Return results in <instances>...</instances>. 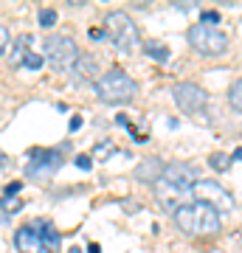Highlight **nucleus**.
I'll return each instance as SVG.
<instances>
[{
	"instance_id": "nucleus-16",
	"label": "nucleus",
	"mask_w": 242,
	"mask_h": 253,
	"mask_svg": "<svg viewBox=\"0 0 242 253\" xmlns=\"http://www.w3.org/2000/svg\"><path fill=\"white\" fill-rule=\"evenodd\" d=\"M208 166H211L214 172H225V169L231 166V158H228V155H223V152H214L211 158H208Z\"/></svg>"
},
{
	"instance_id": "nucleus-18",
	"label": "nucleus",
	"mask_w": 242,
	"mask_h": 253,
	"mask_svg": "<svg viewBox=\"0 0 242 253\" xmlns=\"http://www.w3.org/2000/svg\"><path fill=\"white\" fill-rule=\"evenodd\" d=\"M110 152H116V144L113 141H101V144L93 146V161H104Z\"/></svg>"
},
{
	"instance_id": "nucleus-6",
	"label": "nucleus",
	"mask_w": 242,
	"mask_h": 253,
	"mask_svg": "<svg viewBox=\"0 0 242 253\" xmlns=\"http://www.w3.org/2000/svg\"><path fill=\"white\" fill-rule=\"evenodd\" d=\"M172 99H175V104L183 113H200L208 104V93L200 84H194V82H178L172 87Z\"/></svg>"
},
{
	"instance_id": "nucleus-8",
	"label": "nucleus",
	"mask_w": 242,
	"mask_h": 253,
	"mask_svg": "<svg viewBox=\"0 0 242 253\" xmlns=\"http://www.w3.org/2000/svg\"><path fill=\"white\" fill-rule=\"evenodd\" d=\"M34 158H40V161H31L28 163V177H51V174L62 166V161H59V152L56 149H51V152H43V149H37L34 152Z\"/></svg>"
},
{
	"instance_id": "nucleus-29",
	"label": "nucleus",
	"mask_w": 242,
	"mask_h": 253,
	"mask_svg": "<svg viewBox=\"0 0 242 253\" xmlns=\"http://www.w3.org/2000/svg\"><path fill=\"white\" fill-rule=\"evenodd\" d=\"M231 161H242V146H240V149H237V152L231 155Z\"/></svg>"
},
{
	"instance_id": "nucleus-20",
	"label": "nucleus",
	"mask_w": 242,
	"mask_h": 253,
	"mask_svg": "<svg viewBox=\"0 0 242 253\" xmlns=\"http://www.w3.org/2000/svg\"><path fill=\"white\" fill-rule=\"evenodd\" d=\"M54 23H56V11L54 9H43L40 11V26L43 28H51Z\"/></svg>"
},
{
	"instance_id": "nucleus-14",
	"label": "nucleus",
	"mask_w": 242,
	"mask_h": 253,
	"mask_svg": "<svg viewBox=\"0 0 242 253\" xmlns=\"http://www.w3.org/2000/svg\"><path fill=\"white\" fill-rule=\"evenodd\" d=\"M28 45H31V34H20L17 42H14V51L9 54V62L11 65H23V62H26V56L31 54Z\"/></svg>"
},
{
	"instance_id": "nucleus-24",
	"label": "nucleus",
	"mask_w": 242,
	"mask_h": 253,
	"mask_svg": "<svg viewBox=\"0 0 242 253\" xmlns=\"http://www.w3.org/2000/svg\"><path fill=\"white\" fill-rule=\"evenodd\" d=\"M206 23H220V11H203V26Z\"/></svg>"
},
{
	"instance_id": "nucleus-11",
	"label": "nucleus",
	"mask_w": 242,
	"mask_h": 253,
	"mask_svg": "<svg viewBox=\"0 0 242 253\" xmlns=\"http://www.w3.org/2000/svg\"><path fill=\"white\" fill-rule=\"evenodd\" d=\"M163 174V163L158 158H146V161L138 163V169H135V177L141 183H158Z\"/></svg>"
},
{
	"instance_id": "nucleus-12",
	"label": "nucleus",
	"mask_w": 242,
	"mask_h": 253,
	"mask_svg": "<svg viewBox=\"0 0 242 253\" xmlns=\"http://www.w3.org/2000/svg\"><path fill=\"white\" fill-rule=\"evenodd\" d=\"M71 76H73V82L93 79V76H96V59H93L90 54H79V59H76L73 68H71Z\"/></svg>"
},
{
	"instance_id": "nucleus-21",
	"label": "nucleus",
	"mask_w": 242,
	"mask_h": 253,
	"mask_svg": "<svg viewBox=\"0 0 242 253\" xmlns=\"http://www.w3.org/2000/svg\"><path fill=\"white\" fill-rule=\"evenodd\" d=\"M23 68H26V71H40V68H43V56L40 54H28L26 62H23Z\"/></svg>"
},
{
	"instance_id": "nucleus-22",
	"label": "nucleus",
	"mask_w": 242,
	"mask_h": 253,
	"mask_svg": "<svg viewBox=\"0 0 242 253\" xmlns=\"http://www.w3.org/2000/svg\"><path fill=\"white\" fill-rule=\"evenodd\" d=\"M9 48V28L6 26H0V54Z\"/></svg>"
},
{
	"instance_id": "nucleus-9",
	"label": "nucleus",
	"mask_w": 242,
	"mask_h": 253,
	"mask_svg": "<svg viewBox=\"0 0 242 253\" xmlns=\"http://www.w3.org/2000/svg\"><path fill=\"white\" fill-rule=\"evenodd\" d=\"M161 180L178 186V189L189 191L192 194V186H194V169L186 166V163H163V174Z\"/></svg>"
},
{
	"instance_id": "nucleus-17",
	"label": "nucleus",
	"mask_w": 242,
	"mask_h": 253,
	"mask_svg": "<svg viewBox=\"0 0 242 253\" xmlns=\"http://www.w3.org/2000/svg\"><path fill=\"white\" fill-rule=\"evenodd\" d=\"M228 101H231V107L242 110V79H237L231 87H228Z\"/></svg>"
},
{
	"instance_id": "nucleus-25",
	"label": "nucleus",
	"mask_w": 242,
	"mask_h": 253,
	"mask_svg": "<svg viewBox=\"0 0 242 253\" xmlns=\"http://www.w3.org/2000/svg\"><path fill=\"white\" fill-rule=\"evenodd\" d=\"M88 37H90V40H101V37H104V28H90Z\"/></svg>"
},
{
	"instance_id": "nucleus-5",
	"label": "nucleus",
	"mask_w": 242,
	"mask_h": 253,
	"mask_svg": "<svg viewBox=\"0 0 242 253\" xmlns=\"http://www.w3.org/2000/svg\"><path fill=\"white\" fill-rule=\"evenodd\" d=\"M45 56H48V65L51 68L68 71L79 59V51H76V42H73L71 37L54 34V37H48V42H45Z\"/></svg>"
},
{
	"instance_id": "nucleus-4",
	"label": "nucleus",
	"mask_w": 242,
	"mask_h": 253,
	"mask_svg": "<svg viewBox=\"0 0 242 253\" xmlns=\"http://www.w3.org/2000/svg\"><path fill=\"white\" fill-rule=\"evenodd\" d=\"M189 42L192 48L197 51V54H206V56H220L225 54V48H228V37L214 26H192L189 28Z\"/></svg>"
},
{
	"instance_id": "nucleus-7",
	"label": "nucleus",
	"mask_w": 242,
	"mask_h": 253,
	"mask_svg": "<svg viewBox=\"0 0 242 253\" xmlns=\"http://www.w3.org/2000/svg\"><path fill=\"white\" fill-rule=\"evenodd\" d=\"M192 194H194V203H206V206L217 208V211H228L231 208V194L217 180H194Z\"/></svg>"
},
{
	"instance_id": "nucleus-26",
	"label": "nucleus",
	"mask_w": 242,
	"mask_h": 253,
	"mask_svg": "<svg viewBox=\"0 0 242 253\" xmlns=\"http://www.w3.org/2000/svg\"><path fill=\"white\" fill-rule=\"evenodd\" d=\"M20 186H23V183H9V189H6V197H14V194L20 191Z\"/></svg>"
},
{
	"instance_id": "nucleus-13",
	"label": "nucleus",
	"mask_w": 242,
	"mask_h": 253,
	"mask_svg": "<svg viewBox=\"0 0 242 253\" xmlns=\"http://www.w3.org/2000/svg\"><path fill=\"white\" fill-rule=\"evenodd\" d=\"M37 228H40V236H43L45 253H54L59 248V231L54 225H48V222H40V219H37Z\"/></svg>"
},
{
	"instance_id": "nucleus-23",
	"label": "nucleus",
	"mask_w": 242,
	"mask_h": 253,
	"mask_svg": "<svg viewBox=\"0 0 242 253\" xmlns=\"http://www.w3.org/2000/svg\"><path fill=\"white\" fill-rule=\"evenodd\" d=\"M76 166H79V169H85V172H88L90 166H93V161H90V155H79V158H76Z\"/></svg>"
},
{
	"instance_id": "nucleus-10",
	"label": "nucleus",
	"mask_w": 242,
	"mask_h": 253,
	"mask_svg": "<svg viewBox=\"0 0 242 253\" xmlns=\"http://www.w3.org/2000/svg\"><path fill=\"white\" fill-rule=\"evenodd\" d=\"M14 245H17L20 253H45L43 236H40V228H37V222L17 228V234H14Z\"/></svg>"
},
{
	"instance_id": "nucleus-27",
	"label": "nucleus",
	"mask_w": 242,
	"mask_h": 253,
	"mask_svg": "<svg viewBox=\"0 0 242 253\" xmlns=\"http://www.w3.org/2000/svg\"><path fill=\"white\" fill-rule=\"evenodd\" d=\"M79 126H82V118H71V132H76Z\"/></svg>"
},
{
	"instance_id": "nucleus-2",
	"label": "nucleus",
	"mask_w": 242,
	"mask_h": 253,
	"mask_svg": "<svg viewBox=\"0 0 242 253\" xmlns=\"http://www.w3.org/2000/svg\"><path fill=\"white\" fill-rule=\"evenodd\" d=\"M93 93L99 96L101 101H107V104H127V101L135 99V93H138V82L124 71H107L104 76L96 79L93 84Z\"/></svg>"
},
{
	"instance_id": "nucleus-15",
	"label": "nucleus",
	"mask_w": 242,
	"mask_h": 253,
	"mask_svg": "<svg viewBox=\"0 0 242 253\" xmlns=\"http://www.w3.org/2000/svg\"><path fill=\"white\" fill-rule=\"evenodd\" d=\"M144 54L149 56V59H155V62H166L169 59V48L163 45V42H158V40H152V42L144 45Z\"/></svg>"
},
{
	"instance_id": "nucleus-3",
	"label": "nucleus",
	"mask_w": 242,
	"mask_h": 253,
	"mask_svg": "<svg viewBox=\"0 0 242 253\" xmlns=\"http://www.w3.org/2000/svg\"><path fill=\"white\" fill-rule=\"evenodd\" d=\"M104 23H107V31H110V37H113V42H116L118 51L130 54V51L138 48V28H135L133 17L127 11H110Z\"/></svg>"
},
{
	"instance_id": "nucleus-1",
	"label": "nucleus",
	"mask_w": 242,
	"mask_h": 253,
	"mask_svg": "<svg viewBox=\"0 0 242 253\" xmlns=\"http://www.w3.org/2000/svg\"><path fill=\"white\" fill-rule=\"evenodd\" d=\"M175 217V225H178L180 234H220V211L206 203H183V206L172 214Z\"/></svg>"
},
{
	"instance_id": "nucleus-28",
	"label": "nucleus",
	"mask_w": 242,
	"mask_h": 253,
	"mask_svg": "<svg viewBox=\"0 0 242 253\" xmlns=\"http://www.w3.org/2000/svg\"><path fill=\"white\" fill-rule=\"evenodd\" d=\"M88 253H101V248H99L96 242H90V245H88Z\"/></svg>"
},
{
	"instance_id": "nucleus-19",
	"label": "nucleus",
	"mask_w": 242,
	"mask_h": 253,
	"mask_svg": "<svg viewBox=\"0 0 242 253\" xmlns=\"http://www.w3.org/2000/svg\"><path fill=\"white\" fill-rule=\"evenodd\" d=\"M20 206H23V203H20L17 197H3V200H0V208H3L6 214H14V211H20Z\"/></svg>"
}]
</instances>
